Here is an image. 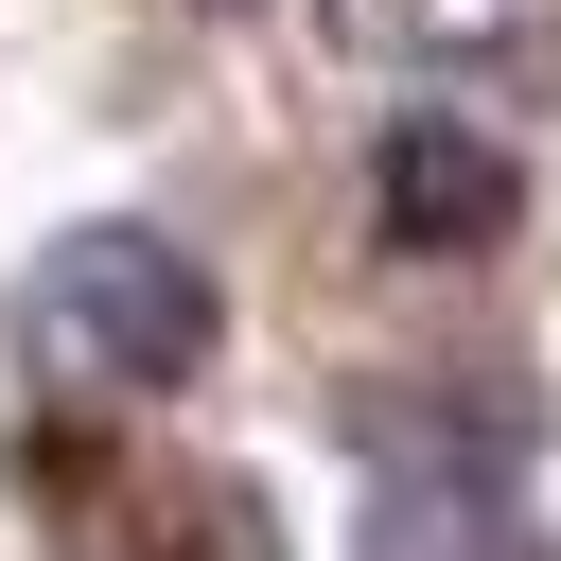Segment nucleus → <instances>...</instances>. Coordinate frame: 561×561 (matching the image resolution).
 <instances>
[{
    "mask_svg": "<svg viewBox=\"0 0 561 561\" xmlns=\"http://www.w3.org/2000/svg\"><path fill=\"white\" fill-rule=\"evenodd\" d=\"M368 193H386L403 245H491V228H508V140H491V123H386Z\"/></svg>",
    "mask_w": 561,
    "mask_h": 561,
    "instance_id": "nucleus-2",
    "label": "nucleus"
},
{
    "mask_svg": "<svg viewBox=\"0 0 561 561\" xmlns=\"http://www.w3.org/2000/svg\"><path fill=\"white\" fill-rule=\"evenodd\" d=\"M18 333L53 368H88V386H193L228 298H210V263L175 228H53L35 280H18Z\"/></svg>",
    "mask_w": 561,
    "mask_h": 561,
    "instance_id": "nucleus-1",
    "label": "nucleus"
}]
</instances>
